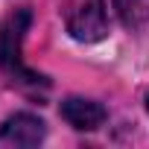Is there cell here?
<instances>
[{"mask_svg":"<svg viewBox=\"0 0 149 149\" xmlns=\"http://www.w3.org/2000/svg\"><path fill=\"white\" fill-rule=\"evenodd\" d=\"M114 6H117V12H120V18H123L126 26H137L143 21V15L149 12L146 0H114Z\"/></svg>","mask_w":149,"mask_h":149,"instance_id":"cell-5","label":"cell"},{"mask_svg":"<svg viewBox=\"0 0 149 149\" xmlns=\"http://www.w3.org/2000/svg\"><path fill=\"white\" fill-rule=\"evenodd\" d=\"M146 108H149V97H146Z\"/></svg>","mask_w":149,"mask_h":149,"instance_id":"cell-6","label":"cell"},{"mask_svg":"<svg viewBox=\"0 0 149 149\" xmlns=\"http://www.w3.org/2000/svg\"><path fill=\"white\" fill-rule=\"evenodd\" d=\"M61 117L79 132H94L105 123V108L94 100H82V97H67L61 102Z\"/></svg>","mask_w":149,"mask_h":149,"instance_id":"cell-4","label":"cell"},{"mask_svg":"<svg viewBox=\"0 0 149 149\" xmlns=\"http://www.w3.org/2000/svg\"><path fill=\"white\" fill-rule=\"evenodd\" d=\"M67 29L76 41H100L105 35V12L102 0H82L67 15Z\"/></svg>","mask_w":149,"mask_h":149,"instance_id":"cell-2","label":"cell"},{"mask_svg":"<svg viewBox=\"0 0 149 149\" xmlns=\"http://www.w3.org/2000/svg\"><path fill=\"white\" fill-rule=\"evenodd\" d=\"M26 29H29V9H15L3 21V29H0V64L15 82L29 85V88H38V85L47 88V79L41 73L29 70L21 58V44H24Z\"/></svg>","mask_w":149,"mask_h":149,"instance_id":"cell-1","label":"cell"},{"mask_svg":"<svg viewBox=\"0 0 149 149\" xmlns=\"http://www.w3.org/2000/svg\"><path fill=\"white\" fill-rule=\"evenodd\" d=\"M44 120L32 117V114H15L0 126V146L9 149H29L38 146L44 140Z\"/></svg>","mask_w":149,"mask_h":149,"instance_id":"cell-3","label":"cell"}]
</instances>
